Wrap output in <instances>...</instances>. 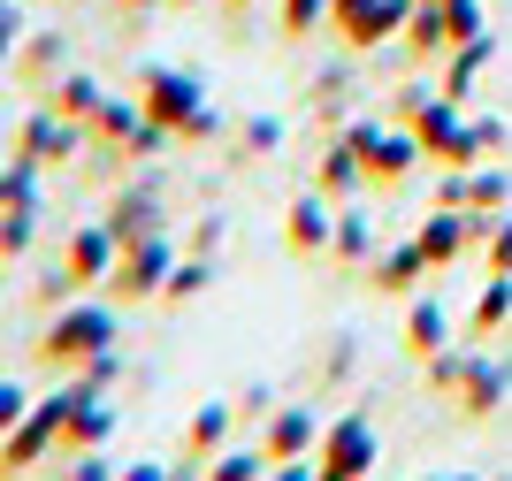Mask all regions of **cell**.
Returning <instances> with one entry per match:
<instances>
[{
	"label": "cell",
	"instance_id": "obj_1",
	"mask_svg": "<svg viewBox=\"0 0 512 481\" xmlns=\"http://www.w3.org/2000/svg\"><path fill=\"white\" fill-rule=\"evenodd\" d=\"M92 336H100V321H92V314H77V321H62V329H54V344H46V352H85Z\"/></svg>",
	"mask_w": 512,
	"mask_h": 481
},
{
	"label": "cell",
	"instance_id": "obj_2",
	"mask_svg": "<svg viewBox=\"0 0 512 481\" xmlns=\"http://www.w3.org/2000/svg\"><path fill=\"white\" fill-rule=\"evenodd\" d=\"M8 420H16V390H0V428H8Z\"/></svg>",
	"mask_w": 512,
	"mask_h": 481
}]
</instances>
